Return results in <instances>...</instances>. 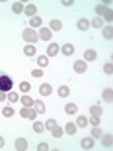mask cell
Listing matches in <instances>:
<instances>
[{
    "label": "cell",
    "mask_w": 113,
    "mask_h": 151,
    "mask_svg": "<svg viewBox=\"0 0 113 151\" xmlns=\"http://www.w3.org/2000/svg\"><path fill=\"white\" fill-rule=\"evenodd\" d=\"M77 28L80 32H87L89 28V21H88V19H85V17L79 19V21H77Z\"/></svg>",
    "instance_id": "8992f818"
},
{
    "label": "cell",
    "mask_w": 113,
    "mask_h": 151,
    "mask_svg": "<svg viewBox=\"0 0 113 151\" xmlns=\"http://www.w3.org/2000/svg\"><path fill=\"white\" fill-rule=\"evenodd\" d=\"M38 38L42 40V41H49L52 38V30H50V28H46V27H41L39 33H38Z\"/></svg>",
    "instance_id": "3957f363"
},
{
    "label": "cell",
    "mask_w": 113,
    "mask_h": 151,
    "mask_svg": "<svg viewBox=\"0 0 113 151\" xmlns=\"http://www.w3.org/2000/svg\"><path fill=\"white\" fill-rule=\"evenodd\" d=\"M24 13L27 14V16H30V17H33L36 14V5H33V3H30V5H27L25 8H24Z\"/></svg>",
    "instance_id": "4fadbf2b"
},
{
    "label": "cell",
    "mask_w": 113,
    "mask_h": 151,
    "mask_svg": "<svg viewBox=\"0 0 113 151\" xmlns=\"http://www.w3.org/2000/svg\"><path fill=\"white\" fill-rule=\"evenodd\" d=\"M39 93L42 94V96H50V94H52L50 83H42L41 87H39Z\"/></svg>",
    "instance_id": "9c48e42d"
},
{
    "label": "cell",
    "mask_w": 113,
    "mask_h": 151,
    "mask_svg": "<svg viewBox=\"0 0 113 151\" xmlns=\"http://www.w3.org/2000/svg\"><path fill=\"white\" fill-rule=\"evenodd\" d=\"M49 25H50V30H61V25H63V24H61L60 19H52Z\"/></svg>",
    "instance_id": "d6986e66"
},
{
    "label": "cell",
    "mask_w": 113,
    "mask_h": 151,
    "mask_svg": "<svg viewBox=\"0 0 113 151\" xmlns=\"http://www.w3.org/2000/svg\"><path fill=\"white\" fill-rule=\"evenodd\" d=\"M61 52H63L64 55H72V54H74V46H72V44H63V47H61Z\"/></svg>",
    "instance_id": "44dd1931"
},
{
    "label": "cell",
    "mask_w": 113,
    "mask_h": 151,
    "mask_svg": "<svg viewBox=\"0 0 113 151\" xmlns=\"http://www.w3.org/2000/svg\"><path fill=\"white\" fill-rule=\"evenodd\" d=\"M2 101H6V93L5 91H0V102Z\"/></svg>",
    "instance_id": "ee69618b"
},
{
    "label": "cell",
    "mask_w": 113,
    "mask_h": 151,
    "mask_svg": "<svg viewBox=\"0 0 113 151\" xmlns=\"http://www.w3.org/2000/svg\"><path fill=\"white\" fill-rule=\"evenodd\" d=\"M89 113H91V116H101L102 115V107L101 106H91L89 107Z\"/></svg>",
    "instance_id": "ac0fdd59"
},
{
    "label": "cell",
    "mask_w": 113,
    "mask_h": 151,
    "mask_svg": "<svg viewBox=\"0 0 113 151\" xmlns=\"http://www.w3.org/2000/svg\"><path fill=\"white\" fill-rule=\"evenodd\" d=\"M107 6L105 5H96V8H94V11H96V14H99V16H104V13H105Z\"/></svg>",
    "instance_id": "d590c367"
},
{
    "label": "cell",
    "mask_w": 113,
    "mask_h": 151,
    "mask_svg": "<svg viewBox=\"0 0 113 151\" xmlns=\"http://www.w3.org/2000/svg\"><path fill=\"white\" fill-rule=\"evenodd\" d=\"M101 142H102V145H104V146L110 148V146L113 145V137H112V134H102Z\"/></svg>",
    "instance_id": "ba28073f"
},
{
    "label": "cell",
    "mask_w": 113,
    "mask_h": 151,
    "mask_svg": "<svg viewBox=\"0 0 113 151\" xmlns=\"http://www.w3.org/2000/svg\"><path fill=\"white\" fill-rule=\"evenodd\" d=\"M64 131H66V134H69V135H74L75 132H77V124L75 123H66V127H64Z\"/></svg>",
    "instance_id": "8fae6325"
},
{
    "label": "cell",
    "mask_w": 113,
    "mask_h": 151,
    "mask_svg": "<svg viewBox=\"0 0 113 151\" xmlns=\"http://www.w3.org/2000/svg\"><path fill=\"white\" fill-rule=\"evenodd\" d=\"M89 123H91L93 126H99L101 124V116H91L89 118Z\"/></svg>",
    "instance_id": "ab89813d"
},
{
    "label": "cell",
    "mask_w": 113,
    "mask_h": 151,
    "mask_svg": "<svg viewBox=\"0 0 113 151\" xmlns=\"http://www.w3.org/2000/svg\"><path fill=\"white\" fill-rule=\"evenodd\" d=\"M38 65H39L41 68H46V66L49 65V60H47V57H46V55L38 57Z\"/></svg>",
    "instance_id": "1f68e13d"
},
{
    "label": "cell",
    "mask_w": 113,
    "mask_h": 151,
    "mask_svg": "<svg viewBox=\"0 0 113 151\" xmlns=\"http://www.w3.org/2000/svg\"><path fill=\"white\" fill-rule=\"evenodd\" d=\"M52 135H54V137H56V139H58V137H61V135H63V127H60V126H55L54 129H52Z\"/></svg>",
    "instance_id": "836d02e7"
},
{
    "label": "cell",
    "mask_w": 113,
    "mask_h": 151,
    "mask_svg": "<svg viewBox=\"0 0 113 151\" xmlns=\"http://www.w3.org/2000/svg\"><path fill=\"white\" fill-rule=\"evenodd\" d=\"M33 106H35V110L38 113H44L46 112V106L42 104V101H35V102H33Z\"/></svg>",
    "instance_id": "603a6c76"
},
{
    "label": "cell",
    "mask_w": 113,
    "mask_h": 151,
    "mask_svg": "<svg viewBox=\"0 0 113 151\" xmlns=\"http://www.w3.org/2000/svg\"><path fill=\"white\" fill-rule=\"evenodd\" d=\"M19 88H21V91L27 93V91H30V90H31V85H30V82H21Z\"/></svg>",
    "instance_id": "e575fe53"
},
{
    "label": "cell",
    "mask_w": 113,
    "mask_h": 151,
    "mask_svg": "<svg viewBox=\"0 0 113 151\" xmlns=\"http://www.w3.org/2000/svg\"><path fill=\"white\" fill-rule=\"evenodd\" d=\"M58 96H60V98H66V96H69V88L66 87V85H61V87L58 88Z\"/></svg>",
    "instance_id": "83f0119b"
},
{
    "label": "cell",
    "mask_w": 113,
    "mask_h": 151,
    "mask_svg": "<svg viewBox=\"0 0 113 151\" xmlns=\"http://www.w3.org/2000/svg\"><path fill=\"white\" fill-rule=\"evenodd\" d=\"M11 9H13V13H14V14H21V13H24V3H22V2L13 3Z\"/></svg>",
    "instance_id": "e0dca14e"
},
{
    "label": "cell",
    "mask_w": 113,
    "mask_h": 151,
    "mask_svg": "<svg viewBox=\"0 0 113 151\" xmlns=\"http://www.w3.org/2000/svg\"><path fill=\"white\" fill-rule=\"evenodd\" d=\"M79 110V107L75 106L74 102H69V104H66V107H64V112L68 113V115H75Z\"/></svg>",
    "instance_id": "30bf717a"
},
{
    "label": "cell",
    "mask_w": 113,
    "mask_h": 151,
    "mask_svg": "<svg viewBox=\"0 0 113 151\" xmlns=\"http://www.w3.org/2000/svg\"><path fill=\"white\" fill-rule=\"evenodd\" d=\"M104 17H105V21L112 22V21H113V11L107 8V9H105V13H104Z\"/></svg>",
    "instance_id": "74e56055"
},
{
    "label": "cell",
    "mask_w": 113,
    "mask_h": 151,
    "mask_svg": "<svg viewBox=\"0 0 113 151\" xmlns=\"http://www.w3.org/2000/svg\"><path fill=\"white\" fill-rule=\"evenodd\" d=\"M102 33H104V38H105V40H112L113 38V27L112 25H105L102 28Z\"/></svg>",
    "instance_id": "5bb4252c"
},
{
    "label": "cell",
    "mask_w": 113,
    "mask_h": 151,
    "mask_svg": "<svg viewBox=\"0 0 113 151\" xmlns=\"http://www.w3.org/2000/svg\"><path fill=\"white\" fill-rule=\"evenodd\" d=\"M61 3H63V6H71V5H72L71 0H66V2H61Z\"/></svg>",
    "instance_id": "f6af8a7d"
},
{
    "label": "cell",
    "mask_w": 113,
    "mask_h": 151,
    "mask_svg": "<svg viewBox=\"0 0 113 151\" xmlns=\"http://www.w3.org/2000/svg\"><path fill=\"white\" fill-rule=\"evenodd\" d=\"M21 102H22V106H24V107H31L35 101H33L30 96H25V94H24V96L21 98Z\"/></svg>",
    "instance_id": "7402d4cb"
},
{
    "label": "cell",
    "mask_w": 113,
    "mask_h": 151,
    "mask_svg": "<svg viewBox=\"0 0 113 151\" xmlns=\"http://www.w3.org/2000/svg\"><path fill=\"white\" fill-rule=\"evenodd\" d=\"M58 52H60L58 44H56V42H50L49 47H47V55H49V57H55Z\"/></svg>",
    "instance_id": "52a82bcc"
},
{
    "label": "cell",
    "mask_w": 113,
    "mask_h": 151,
    "mask_svg": "<svg viewBox=\"0 0 113 151\" xmlns=\"http://www.w3.org/2000/svg\"><path fill=\"white\" fill-rule=\"evenodd\" d=\"M55 126H56V121L54 120V118H50V120H47V121H46V124H44V129H47V131H52Z\"/></svg>",
    "instance_id": "f546056e"
},
{
    "label": "cell",
    "mask_w": 113,
    "mask_h": 151,
    "mask_svg": "<svg viewBox=\"0 0 113 151\" xmlns=\"http://www.w3.org/2000/svg\"><path fill=\"white\" fill-rule=\"evenodd\" d=\"M2 115L5 118H11L14 115V110H13V107H5L3 110H2Z\"/></svg>",
    "instance_id": "4dcf8cb0"
},
{
    "label": "cell",
    "mask_w": 113,
    "mask_h": 151,
    "mask_svg": "<svg viewBox=\"0 0 113 151\" xmlns=\"http://www.w3.org/2000/svg\"><path fill=\"white\" fill-rule=\"evenodd\" d=\"M3 146H5V140H3V137L0 135V148H3Z\"/></svg>",
    "instance_id": "bcb514c9"
},
{
    "label": "cell",
    "mask_w": 113,
    "mask_h": 151,
    "mask_svg": "<svg viewBox=\"0 0 113 151\" xmlns=\"http://www.w3.org/2000/svg\"><path fill=\"white\" fill-rule=\"evenodd\" d=\"M11 88H13V79L6 74L0 73V91L8 93V91H11Z\"/></svg>",
    "instance_id": "6da1fadb"
},
{
    "label": "cell",
    "mask_w": 113,
    "mask_h": 151,
    "mask_svg": "<svg viewBox=\"0 0 113 151\" xmlns=\"http://www.w3.org/2000/svg\"><path fill=\"white\" fill-rule=\"evenodd\" d=\"M33 131L38 132V134H41V132L44 131V124L39 123V121H35V123H33Z\"/></svg>",
    "instance_id": "d6a6232c"
},
{
    "label": "cell",
    "mask_w": 113,
    "mask_h": 151,
    "mask_svg": "<svg viewBox=\"0 0 113 151\" xmlns=\"http://www.w3.org/2000/svg\"><path fill=\"white\" fill-rule=\"evenodd\" d=\"M31 76H33V77H42L44 73H42V69H33L31 71Z\"/></svg>",
    "instance_id": "60d3db41"
},
{
    "label": "cell",
    "mask_w": 113,
    "mask_h": 151,
    "mask_svg": "<svg viewBox=\"0 0 113 151\" xmlns=\"http://www.w3.org/2000/svg\"><path fill=\"white\" fill-rule=\"evenodd\" d=\"M85 60L87 61H93V60H96V50H93V49H88V50H85Z\"/></svg>",
    "instance_id": "2e32d148"
},
{
    "label": "cell",
    "mask_w": 113,
    "mask_h": 151,
    "mask_svg": "<svg viewBox=\"0 0 113 151\" xmlns=\"http://www.w3.org/2000/svg\"><path fill=\"white\" fill-rule=\"evenodd\" d=\"M36 115H38V112L31 109V112H30V116H28V120H33V121H35V120H36Z\"/></svg>",
    "instance_id": "7bdbcfd3"
},
{
    "label": "cell",
    "mask_w": 113,
    "mask_h": 151,
    "mask_svg": "<svg viewBox=\"0 0 113 151\" xmlns=\"http://www.w3.org/2000/svg\"><path fill=\"white\" fill-rule=\"evenodd\" d=\"M22 38H24V40H25L27 42L33 44V42L38 41V33L33 30V28H25V30L22 32Z\"/></svg>",
    "instance_id": "7a4b0ae2"
},
{
    "label": "cell",
    "mask_w": 113,
    "mask_h": 151,
    "mask_svg": "<svg viewBox=\"0 0 113 151\" xmlns=\"http://www.w3.org/2000/svg\"><path fill=\"white\" fill-rule=\"evenodd\" d=\"M77 126L87 127V126H88V118L83 116V115H79V116H77Z\"/></svg>",
    "instance_id": "d4e9b609"
},
{
    "label": "cell",
    "mask_w": 113,
    "mask_h": 151,
    "mask_svg": "<svg viewBox=\"0 0 113 151\" xmlns=\"http://www.w3.org/2000/svg\"><path fill=\"white\" fill-rule=\"evenodd\" d=\"M24 54H25L27 57H33L36 54V49H35V46H31V44H28L24 47Z\"/></svg>",
    "instance_id": "ffe728a7"
},
{
    "label": "cell",
    "mask_w": 113,
    "mask_h": 151,
    "mask_svg": "<svg viewBox=\"0 0 113 151\" xmlns=\"http://www.w3.org/2000/svg\"><path fill=\"white\" fill-rule=\"evenodd\" d=\"M104 73H105V74H113V65L112 63H105V65H104Z\"/></svg>",
    "instance_id": "f35d334b"
},
{
    "label": "cell",
    "mask_w": 113,
    "mask_h": 151,
    "mask_svg": "<svg viewBox=\"0 0 113 151\" xmlns=\"http://www.w3.org/2000/svg\"><path fill=\"white\" fill-rule=\"evenodd\" d=\"M102 98H104L105 102H112L113 101V90L112 88H105L102 91Z\"/></svg>",
    "instance_id": "7c38bea8"
},
{
    "label": "cell",
    "mask_w": 113,
    "mask_h": 151,
    "mask_svg": "<svg viewBox=\"0 0 113 151\" xmlns=\"http://www.w3.org/2000/svg\"><path fill=\"white\" fill-rule=\"evenodd\" d=\"M30 112H31L30 107H22L21 109V116L22 118H28V116H30Z\"/></svg>",
    "instance_id": "8d00e7d4"
},
{
    "label": "cell",
    "mask_w": 113,
    "mask_h": 151,
    "mask_svg": "<svg viewBox=\"0 0 113 151\" xmlns=\"http://www.w3.org/2000/svg\"><path fill=\"white\" fill-rule=\"evenodd\" d=\"M28 24H30L31 27H39L42 24V19L39 16H33V17H30V22H28Z\"/></svg>",
    "instance_id": "cb8c5ba5"
},
{
    "label": "cell",
    "mask_w": 113,
    "mask_h": 151,
    "mask_svg": "<svg viewBox=\"0 0 113 151\" xmlns=\"http://www.w3.org/2000/svg\"><path fill=\"white\" fill-rule=\"evenodd\" d=\"M14 146H16L17 151H25L28 148V142L24 139V137H21V139H16V142H14Z\"/></svg>",
    "instance_id": "277c9868"
},
{
    "label": "cell",
    "mask_w": 113,
    "mask_h": 151,
    "mask_svg": "<svg viewBox=\"0 0 113 151\" xmlns=\"http://www.w3.org/2000/svg\"><path fill=\"white\" fill-rule=\"evenodd\" d=\"M102 134H104V132H102V129L99 126H94L93 129H91V135L94 137V139H101Z\"/></svg>",
    "instance_id": "484cf974"
},
{
    "label": "cell",
    "mask_w": 113,
    "mask_h": 151,
    "mask_svg": "<svg viewBox=\"0 0 113 151\" xmlns=\"http://www.w3.org/2000/svg\"><path fill=\"white\" fill-rule=\"evenodd\" d=\"M89 25H91V27H94V28H101V27L104 25V21H102L101 17H94L93 21L89 22Z\"/></svg>",
    "instance_id": "4316f807"
},
{
    "label": "cell",
    "mask_w": 113,
    "mask_h": 151,
    "mask_svg": "<svg viewBox=\"0 0 113 151\" xmlns=\"http://www.w3.org/2000/svg\"><path fill=\"white\" fill-rule=\"evenodd\" d=\"M93 146H94V139H88V137H85V139L82 140V148L91 150Z\"/></svg>",
    "instance_id": "9a60e30c"
},
{
    "label": "cell",
    "mask_w": 113,
    "mask_h": 151,
    "mask_svg": "<svg viewBox=\"0 0 113 151\" xmlns=\"http://www.w3.org/2000/svg\"><path fill=\"white\" fill-rule=\"evenodd\" d=\"M6 99L11 101V102H16V101H19V94L16 91H8L6 93Z\"/></svg>",
    "instance_id": "f1b7e54d"
},
{
    "label": "cell",
    "mask_w": 113,
    "mask_h": 151,
    "mask_svg": "<svg viewBox=\"0 0 113 151\" xmlns=\"http://www.w3.org/2000/svg\"><path fill=\"white\" fill-rule=\"evenodd\" d=\"M74 71H75V73H79V74H83L85 71H87V63H85L83 60H77L74 63Z\"/></svg>",
    "instance_id": "5b68a950"
},
{
    "label": "cell",
    "mask_w": 113,
    "mask_h": 151,
    "mask_svg": "<svg viewBox=\"0 0 113 151\" xmlns=\"http://www.w3.org/2000/svg\"><path fill=\"white\" fill-rule=\"evenodd\" d=\"M36 150L38 151H47V150H49V145H47V143H39L36 146Z\"/></svg>",
    "instance_id": "b9f144b4"
}]
</instances>
